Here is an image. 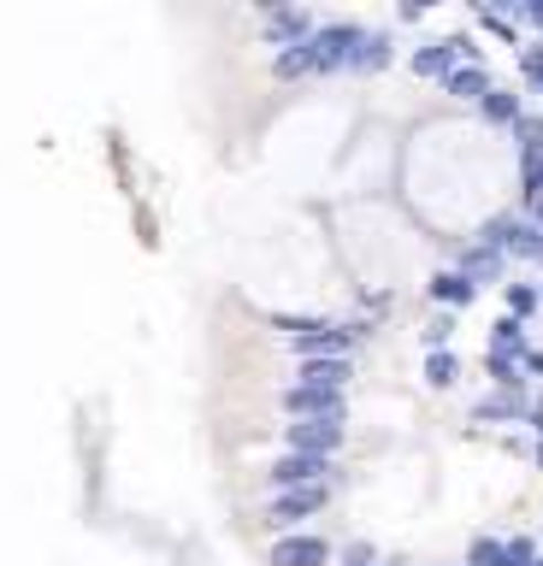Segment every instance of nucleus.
Segmentation results:
<instances>
[{"instance_id": "obj_1", "label": "nucleus", "mask_w": 543, "mask_h": 566, "mask_svg": "<svg viewBox=\"0 0 543 566\" xmlns=\"http://www.w3.org/2000/svg\"><path fill=\"white\" fill-rule=\"evenodd\" d=\"M366 24L354 19H331V24H313V36L301 42V60H308V77H343L349 72V54L361 42Z\"/></svg>"}, {"instance_id": "obj_2", "label": "nucleus", "mask_w": 543, "mask_h": 566, "mask_svg": "<svg viewBox=\"0 0 543 566\" xmlns=\"http://www.w3.org/2000/svg\"><path fill=\"white\" fill-rule=\"evenodd\" d=\"M326 508H331V484H313V490H278V495H266L260 525L272 531V537H284V531H301V520H319Z\"/></svg>"}, {"instance_id": "obj_3", "label": "nucleus", "mask_w": 543, "mask_h": 566, "mask_svg": "<svg viewBox=\"0 0 543 566\" xmlns=\"http://www.w3.org/2000/svg\"><path fill=\"white\" fill-rule=\"evenodd\" d=\"M313 484H343V467L337 460H313V455H278L266 467V490H313Z\"/></svg>"}, {"instance_id": "obj_4", "label": "nucleus", "mask_w": 543, "mask_h": 566, "mask_svg": "<svg viewBox=\"0 0 543 566\" xmlns=\"http://www.w3.org/2000/svg\"><path fill=\"white\" fill-rule=\"evenodd\" d=\"M343 442H349V419H290V425H284V455L337 460Z\"/></svg>"}, {"instance_id": "obj_5", "label": "nucleus", "mask_w": 543, "mask_h": 566, "mask_svg": "<svg viewBox=\"0 0 543 566\" xmlns=\"http://www.w3.org/2000/svg\"><path fill=\"white\" fill-rule=\"evenodd\" d=\"M331 560H337V543L319 537V531H284L266 548V566H331Z\"/></svg>"}, {"instance_id": "obj_6", "label": "nucleus", "mask_w": 543, "mask_h": 566, "mask_svg": "<svg viewBox=\"0 0 543 566\" xmlns=\"http://www.w3.org/2000/svg\"><path fill=\"white\" fill-rule=\"evenodd\" d=\"M278 414H290V419H349V396L343 389L290 384V389H278Z\"/></svg>"}, {"instance_id": "obj_7", "label": "nucleus", "mask_w": 543, "mask_h": 566, "mask_svg": "<svg viewBox=\"0 0 543 566\" xmlns=\"http://www.w3.org/2000/svg\"><path fill=\"white\" fill-rule=\"evenodd\" d=\"M455 271L472 284V289H485V284H508V260L497 248H485V243H472L467 236V248H455Z\"/></svg>"}, {"instance_id": "obj_8", "label": "nucleus", "mask_w": 543, "mask_h": 566, "mask_svg": "<svg viewBox=\"0 0 543 566\" xmlns=\"http://www.w3.org/2000/svg\"><path fill=\"white\" fill-rule=\"evenodd\" d=\"M390 60H396V36H390V30H361V42H354V54H349V72L379 77Z\"/></svg>"}, {"instance_id": "obj_9", "label": "nucleus", "mask_w": 543, "mask_h": 566, "mask_svg": "<svg viewBox=\"0 0 543 566\" xmlns=\"http://www.w3.org/2000/svg\"><path fill=\"white\" fill-rule=\"evenodd\" d=\"M313 24H319L313 12H301V7H278V12H266V42L284 54V47H301V42H308V36H313Z\"/></svg>"}, {"instance_id": "obj_10", "label": "nucleus", "mask_w": 543, "mask_h": 566, "mask_svg": "<svg viewBox=\"0 0 543 566\" xmlns=\"http://www.w3.org/2000/svg\"><path fill=\"white\" fill-rule=\"evenodd\" d=\"M349 377H354V360L349 354L301 360V366H296V384H308V389H349Z\"/></svg>"}, {"instance_id": "obj_11", "label": "nucleus", "mask_w": 543, "mask_h": 566, "mask_svg": "<svg viewBox=\"0 0 543 566\" xmlns=\"http://www.w3.org/2000/svg\"><path fill=\"white\" fill-rule=\"evenodd\" d=\"M426 296L437 307H472V301H479V289H472L455 266H444V271H432V278H426Z\"/></svg>"}, {"instance_id": "obj_12", "label": "nucleus", "mask_w": 543, "mask_h": 566, "mask_svg": "<svg viewBox=\"0 0 543 566\" xmlns=\"http://www.w3.org/2000/svg\"><path fill=\"white\" fill-rule=\"evenodd\" d=\"M479 118H485V125H497V130H514L525 118V95H514V89H502V83H497V89L479 100Z\"/></svg>"}, {"instance_id": "obj_13", "label": "nucleus", "mask_w": 543, "mask_h": 566, "mask_svg": "<svg viewBox=\"0 0 543 566\" xmlns=\"http://www.w3.org/2000/svg\"><path fill=\"white\" fill-rule=\"evenodd\" d=\"M497 89V77L485 72V65H455V72L444 77V95H455V100H472V107H479V100Z\"/></svg>"}, {"instance_id": "obj_14", "label": "nucleus", "mask_w": 543, "mask_h": 566, "mask_svg": "<svg viewBox=\"0 0 543 566\" xmlns=\"http://www.w3.org/2000/svg\"><path fill=\"white\" fill-rule=\"evenodd\" d=\"M525 331H532V324H520V319H497V324H490V349L485 354H508V360H520L525 349H532V337H525Z\"/></svg>"}, {"instance_id": "obj_15", "label": "nucleus", "mask_w": 543, "mask_h": 566, "mask_svg": "<svg viewBox=\"0 0 543 566\" xmlns=\"http://www.w3.org/2000/svg\"><path fill=\"white\" fill-rule=\"evenodd\" d=\"M419 377H426L432 389H455V384H461V354H455V349L426 354V360H419Z\"/></svg>"}, {"instance_id": "obj_16", "label": "nucleus", "mask_w": 543, "mask_h": 566, "mask_svg": "<svg viewBox=\"0 0 543 566\" xmlns=\"http://www.w3.org/2000/svg\"><path fill=\"white\" fill-rule=\"evenodd\" d=\"M525 402H532V396H485V402H472V419H479V425H520L525 419Z\"/></svg>"}, {"instance_id": "obj_17", "label": "nucleus", "mask_w": 543, "mask_h": 566, "mask_svg": "<svg viewBox=\"0 0 543 566\" xmlns=\"http://www.w3.org/2000/svg\"><path fill=\"white\" fill-rule=\"evenodd\" d=\"M502 307H508V319H520V324H532L543 307H537V284H525V278H514V284H502Z\"/></svg>"}, {"instance_id": "obj_18", "label": "nucleus", "mask_w": 543, "mask_h": 566, "mask_svg": "<svg viewBox=\"0 0 543 566\" xmlns=\"http://www.w3.org/2000/svg\"><path fill=\"white\" fill-rule=\"evenodd\" d=\"M514 171H520V201H532V195H543V153H532V148H520V153H514Z\"/></svg>"}, {"instance_id": "obj_19", "label": "nucleus", "mask_w": 543, "mask_h": 566, "mask_svg": "<svg viewBox=\"0 0 543 566\" xmlns=\"http://www.w3.org/2000/svg\"><path fill=\"white\" fill-rule=\"evenodd\" d=\"M461 566H502V537L479 531V537L467 543V560H461Z\"/></svg>"}, {"instance_id": "obj_20", "label": "nucleus", "mask_w": 543, "mask_h": 566, "mask_svg": "<svg viewBox=\"0 0 543 566\" xmlns=\"http://www.w3.org/2000/svg\"><path fill=\"white\" fill-rule=\"evenodd\" d=\"M449 337H455V324H449V313H437V319H426V324H419V349H426V354H437V349H449Z\"/></svg>"}, {"instance_id": "obj_21", "label": "nucleus", "mask_w": 543, "mask_h": 566, "mask_svg": "<svg viewBox=\"0 0 543 566\" xmlns=\"http://www.w3.org/2000/svg\"><path fill=\"white\" fill-rule=\"evenodd\" d=\"M537 560V543L525 537V531H514V537H502V566H532Z\"/></svg>"}, {"instance_id": "obj_22", "label": "nucleus", "mask_w": 543, "mask_h": 566, "mask_svg": "<svg viewBox=\"0 0 543 566\" xmlns=\"http://www.w3.org/2000/svg\"><path fill=\"white\" fill-rule=\"evenodd\" d=\"M479 24L490 30V36H502V42H514V47H520V30H514V24H508V19H502V12H497V7H479Z\"/></svg>"}, {"instance_id": "obj_23", "label": "nucleus", "mask_w": 543, "mask_h": 566, "mask_svg": "<svg viewBox=\"0 0 543 566\" xmlns=\"http://www.w3.org/2000/svg\"><path fill=\"white\" fill-rule=\"evenodd\" d=\"M520 77L537 89V77H543V42H525L520 47Z\"/></svg>"}, {"instance_id": "obj_24", "label": "nucleus", "mask_w": 543, "mask_h": 566, "mask_svg": "<svg viewBox=\"0 0 543 566\" xmlns=\"http://www.w3.org/2000/svg\"><path fill=\"white\" fill-rule=\"evenodd\" d=\"M337 560H343V566H372V560H379V548H372V543H343V548H337Z\"/></svg>"}, {"instance_id": "obj_25", "label": "nucleus", "mask_w": 543, "mask_h": 566, "mask_svg": "<svg viewBox=\"0 0 543 566\" xmlns=\"http://www.w3.org/2000/svg\"><path fill=\"white\" fill-rule=\"evenodd\" d=\"M520 377H525V384H532V377H543V349H525V354H520Z\"/></svg>"}, {"instance_id": "obj_26", "label": "nucleus", "mask_w": 543, "mask_h": 566, "mask_svg": "<svg viewBox=\"0 0 543 566\" xmlns=\"http://www.w3.org/2000/svg\"><path fill=\"white\" fill-rule=\"evenodd\" d=\"M426 12H432L426 0H407V7L396 12V19H402V24H426Z\"/></svg>"}, {"instance_id": "obj_27", "label": "nucleus", "mask_w": 543, "mask_h": 566, "mask_svg": "<svg viewBox=\"0 0 543 566\" xmlns=\"http://www.w3.org/2000/svg\"><path fill=\"white\" fill-rule=\"evenodd\" d=\"M520 425H532L537 442H543V396H537V402H525V419H520Z\"/></svg>"}, {"instance_id": "obj_28", "label": "nucleus", "mask_w": 543, "mask_h": 566, "mask_svg": "<svg viewBox=\"0 0 543 566\" xmlns=\"http://www.w3.org/2000/svg\"><path fill=\"white\" fill-rule=\"evenodd\" d=\"M532 460H537V472H543V442H532Z\"/></svg>"}, {"instance_id": "obj_29", "label": "nucleus", "mask_w": 543, "mask_h": 566, "mask_svg": "<svg viewBox=\"0 0 543 566\" xmlns=\"http://www.w3.org/2000/svg\"><path fill=\"white\" fill-rule=\"evenodd\" d=\"M537 307H543V278H537Z\"/></svg>"}, {"instance_id": "obj_30", "label": "nucleus", "mask_w": 543, "mask_h": 566, "mask_svg": "<svg viewBox=\"0 0 543 566\" xmlns=\"http://www.w3.org/2000/svg\"><path fill=\"white\" fill-rule=\"evenodd\" d=\"M532 566H543V548H537V560H532Z\"/></svg>"}, {"instance_id": "obj_31", "label": "nucleus", "mask_w": 543, "mask_h": 566, "mask_svg": "<svg viewBox=\"0 0 543 566\" xmlns=\"http://www.w3.org/2000/svg\"><path fill=\"white\" fill-rule=\"evenodd\" d=\"M537 89H543V77H537Z\"/></svg>"}, {"instance_id": "obj_32", "label": "nucleus", "mask_w": 543, "mask_h": 566, "mask_svg": "<svg viewBox=\"0 0 543 566\" xmlns=\"http://www.w3.org/2000/svg\"><path fill=\"white\" fill-rule=\"evenodd\" d=\"M372 566H384V560H372Z\"/></svg>"}]
</instances>
